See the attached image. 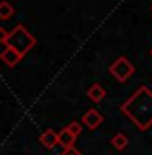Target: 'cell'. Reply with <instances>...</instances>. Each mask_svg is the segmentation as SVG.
Here are the masks:
<instances>
[{"instance_id": "cell-1", "label": "cell", "mask_w": 152, "mask_h": 155, "mask_svg": "<svg viewBox=\"0 0 152 155\" xmlns=\"http://www.w3.org/2000/svg\"><path fill=\"white\" fill-rule=\"evenodd\" d=\"M121 111L136 124L139 131H147L152 126V91L147 87H139L134 95L124 101Z\"/></svg>"}, {"instance_id": "cell-13", "label": "cell", "mask_w": 152, "mask_h": 155, "mask_svg": "<svg viewBox=\"0 0 152 155\" xmlns=\"http://www.w3.org/2000/svg\"><path fill=\"white\" fill-rule=\"evenodd\" d=\"M150 56H152V49H150Z\"/></svg>"}, {"instance_id": "cell-2", "label": "cell", "mask_w": 152, "mask_h": 155, "mask_svg": "<svg viewBox=\"0 0 152 155\" xmlns=\"http://www.w3.org/2000/svg\"><path fill=\"white\" fill-rule=\"evenodd\" d=\"M0 41H2V44H5L7 48H12V49H15L16 52H20L22 56H25V54L29 52L36 46L35 36H33L23 25L15 26L13 30L8 33L7 38H3V39H0Z\"/></svg>"}, {"instance_id": "cell-9", "label": "cell", "mask_w": 152, "mask_h": 155, "mask_svg": "<svg viewBox=\"0 0 152 155\" xmlns=\"http://www.w3.org/2000/svg\"><path fill=\"white\" fill-rule=\"evenodd\" d=\"M13 13H15V8L12 7L7 0H3V2L0 3V18L5 21V20H8L10 16H13Z\"/></svg>"}, {"instance_id": "cell-10", "label": "cell", "mask_w": 152, "mask_h": 155, "mask_svg": "<svg viewBox=\"0 0 152 155\" xmlns=\"http://www.w3.org/2000/svg\"><path fill=\"white\" fill-rule=\"evenodd\" d=\"M111 144H113V147H115L116 150H123L126 145H128V137H126L124 134L118 132L116 136L111 139Z\"/></svg>"}, {"instance_id": "cell-6", "label": "cell", "mask_w": 152, "mask_h": 155, "mask_svg": "<svg viewBox=\"0 0 152 155\" xmlns=\"http://www.w3.org/2000/svg\"><path fill=\"white\" fill-rule=\"evenodd\" d=\"M39 142L46 149H52L59 144V134L54 132L52 129H46V131L39 136Z\"/></svg>"}, {"instance_id": "cell-7", "label": "cell", "mask_w": 152, "mask_h": 155, "mask_svg": "<svg viewBox=\"0 0 152 155\" xmlns=\"http://www.w3.org/2000/svg\"><path fill=\"white\" fill-rule=\"evenodd\" d=\"M105 95H106V91H105V88L100 85V83H93V85L88 88L87 91V96L92 100V101H101V100L105 98Z\"/></svg>"}, {"instance_id": "cell-8", "label": "cell", "mask_w": 152, "mask_h": 155, "mask_svg": "<svg viewBox=\"0 0 152 155\" xmlns=\"http://www.w3.org/2000/svg\"><path fill=\"white\" fill-rule=\"evenodd\" d=\"M77 137L74 136L72 132L69 131V129H62L61 132H59V145H62L64 149H69V147H74V142Z\"/></svg>"}, {"instance_id": "cell-14", "label": "cell", "mask_w": 152, "mask_h": 155, "mask_svg": "<svg viewBox=\"0 0 152 155\" xmlns=\"http://www.w3.org/2000/svg\"><path fill=\"white\" fill-rule=\"evenodd\" d=\"M150 10H152V5H150Z\"/></svg>"}, {"instance_id": "cell-12", "label": "cell", "mask_w": 152, "mask_h": 155, "mask_svg": "<svg viewBox=\"0 0 152 155\" xmlns=\"http://www.w3.org/2000/svg\"><path fill=\"white\" fill-rule=\"evenodd\" d=\"M61 155H82V152H79L75 147H69V149H64V152Z\"/></svg>"}, {"instance_id": "cell-5", "label": "cell", "mask_w": 152, "mask_h": 155, "mask_svg": "<svg viewBox=\"0 0 152 155\" xmlns=\"http://www.w3.org/2000/svg\"><path fill=\"white\" fill-rule=\"evenodd\" d=\"M0 57H2V61L5 62L8 67H15L20 61L23 59L22 54L16 52L15 49H12V48H5V49H3L2 54H0Z\"/></svg>"}, {"instance_id": "cell-11", "label": "cell", "mask_w": 152, "mask_h": 155, "mask_svg": "<svg viewBox=\"0 0 152 155\" xmlns=\"http://www.w3.org/2000/svg\"><path fill=\"white\" fill-rule=\"evenodd\" d=\"M67 129H69V131L72 132L75 137H79V136H80V132H82V126H80L77 121H72V123L67 126Z\"/></svg>"}, {"instance_id": "cell-3", "label": "cell", "mask_w": 152, "mask_h": 155, "mask_svg": "<svg viewBox=\"0 0 152 155\" xmlns=\"http://www.w3.org/2000/svg\"><path fill=\"white\" fill-rule=\"evenodd\" d=\"M110 74H111L118 82H126L131 75L134 74V65L131 64L126 57H118V59L110 65Z\"/></svg>"}, {"instance_id": "cell-4", "label": "cell", "mask_w": 152, "mask_h": 155, "mask_svg": "<svg viewBox=\"0 0 152 155\" xmlns=\"http://www.w3.org/2000/svg\"><path fill=\"white\" fill-rule=\"evenodd\" d=\"M82 123L85 126H88L90 129H96L101 123H103V116H101L96 110L92 108V110H88L85 114L82 116Z\"/></svg>"}]
</instances>
